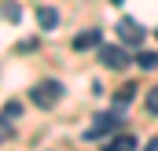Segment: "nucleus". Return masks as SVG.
Segmentation results:
<instances>
[{
	"mask_svg": "<svg viewBox=\"0 0 158 151\" xmlns=\"http://www.w3.org/2000/svg\"><path fill=\"white\" fill-rule=\"evenodd\" d=\"M30 100L37 103L40 111H52V107L63 100V85H59V81H40V85L30 88Z\"/></svg>",
	"mask_w": 158,
	"mask_h": 151,
	"instance_id": "f257e3e1",
	"label": "nucleus"
},
{
	"mask_svg": "<svg viewBox=\"0 0 158 151\" xmlns=\"http://www.w3.org/2000/svg\"><path fill=\"white\" fill-rule=\"evenodd\" d=\"M121 122H125V114H121V107H114V111H107V114H99L96 122H92V129L85 133V140H99V136H107V133H114Z\"/></svg>",
	"mask_w": 158,
	"mask_h": 151,
	"instance_id": "f03ea898",
	"label": "nucleus"
},
{
	"mask_svg": "<svg viewBox=\"0 0 158 151\" xmlns=\"http://www.w3.org/2000/svg\"><path fill=\"white\" fill-rule=\"evenodd\" d=\"M96 52H99V63H103V67H110V70H121V67H129V52H125V48L99 44Z\"/></svg>",
	"mask_w": 158,
	"mask_h": 151,
	"instance_id": "7ed1b4c3",
	"label": "nucleus"
},
{
	"mask_svg": "<svg viewBox=\"0 0 158 151\" xmlns=\"http://www.w3.org/2000/svg\"><path fill=\"white\" fill-rule=\"evenodd\" d=\"M118 37L129 44V48H140L143 44V26L136 19H118Z\"/></svg>",
	"mask_w": 158,
	"mask_h": 151,
	"instance_id": "20e7f679",
	"label": "nucleus"
},
{
	"mask_svg": "<svg viewBox=\"0 0 158 151\" xmlns=\"http://www.w3.org/2000/svg\"><path fill=\"white\" fill-rule=\"evenodd\" d=\"M140 144H136V136L132 133H118V136H110L107 144H103V151H136Z\"/></svg>",
	"mask_w": 158,
	"mask_h": 151,
	"instance_id": "39448f33",
	"label": "nucleus"
},
{
	"mask_svg": "<svg viewBox=\"0 0 158 151\" xmlns=\"http://www.w3.org/2000/svg\"><path fill=\"white\" fill-rule=\"evenodd\" d=\"M37 26L40 30H55V26H59V11H55L52 4H40L37 7Z\"/></svg>",
	"mask_w": 158,
	"mask_h": 151,
	"instance_id": "423d86ee",
	"label": "nucleus"
},
{
	"mask_svg": "<svg viewBox=\"0 0 158 151\" xmlns=\"http://www.w3.org/2000/svg\"><path fill=\"white\" fill-rule=\"evenodd\" d=\"M99 37H103L99 30H85V33H77V37H74V48H77V52H88V48H99Z\"/></svg>",
	"mask_w": 158,
	"mask_h": 151,
	"instance_id": "0eeeda50",
	"label": "nucleus"
},
{
	"mask_svg": "<svg viewBox=\"0 0 158 151\" xmlns=\"http://www.w3.org/2000/svg\"><path fill=\"white\" fill-rule=\"evenodd\" d=\"M136 67L140 70H158V52H136Z\"/></svg>",
	"mask_w": 158,
	"mask_h": 151,
	"instance_id": "6e6552de",
	"label": "nucleus"
},
{
	"mask_svg": "<svg viewBox=\"0 0 158 151\" xmlns=\"http://www.w3.org/2000/svg\"><path fill=\"white\" fill-rule=\"evenodd\" d=\"M132 96H136V85L129 81V85H121V88H118V96H114V103H118V107H125V103H132Z\"/></svg>",
	"mask_w": 158,
	"mask_h": 151,
	"instance_id": "1a4fd4ad",
	"label": "nucleus"
},
{
	"mask_svg": "<svg viewBox=\"0 0 158 151\" xmlns=\"http://www.w3.org/2000/svg\"><path fill=\"white\" fill-rule=\"evenodd\" d=\"M19 15H22V11H19V4H15V0H11V4H4V19H7V22H19Z\"/></svg>",
	"mask_w": 158,
	"mask_h": 151,
	"instance_id": "9d476101",
	"label": "nucleus"
},
{
	"mask_svg": "<svg viewBox=\"0 0 158 151\" xmlns=\"http://www.w3.org/2000/svg\"><path fill=\"white\" fill-rule=\"evenodd\" d=\"M147 114H158V85L147 92Z\"/></svg>",
	"mask_w": 158,
	"mask_h": 151,
	"instance_id": "9b49d317",
	"label": "nucleus"
},
{
	"mask_svg": "<svg viewBox=\"0 0 158 151\" xmlns=\"http://www.w3.org/2000/svg\"><path fill=\"white\" fill-rule=\"evenodd\" d=\"M19 114H22V103H7V107H4V118H7V122L19 118Z\"/></svg>",
	"mask_w": 158,
	"mask_h": 151,
	"instance_id": "f8f14e48",
	"label": "nucleus"
},
{
	"mask_svg": "<svg viewBox=\"0 0 158 151\" xmlns=\"http://www.w3.org/2000/svg\"><path fill=\"white\" fill-rule=\"evenodd\" d=\"M7 136H11V125H7V118H4V114H0V144H4V140H7Z\"/></svg>",
	"mask_w": 158,
	"mask_h": 151,
	"instance_id": "ddd939ff",
	"label": "nucleus"
},
{
	"mask_svg": "<svg viewBox=\"0 0 158 151\" xmlns=\"http://www.w3.org/2000/svg\"><path fill=\"white\" fill-rule=\"evenodd\" d=\"M143 151H158V136H155V140H151V144H147Z\"/></svg>",
	"mask_w": 158,
	"mask_h": 151,
	"instance_id": "4468645a",
	"label": "nucleus"
},
{
	"mask_svg": "<svg viewBox=\"0 0 158 151\" xmlns=\"http://www.w3.org/2000/svg\"><path fill=\"white\" fill-rule=\"evenodd\" d=\"M110 4H121V0H110Z\"/></svg>",
	"mask_w": 158,
	"mask_h": 151,
	"instance_id": "2eb2a0df",
	"label": "nucleus"
},
{
	"mask_svg": "<svg viewBox=\"0 0 158 151\" xmlns=\"http://www.w3.org/2000/svg\"><path fill=\"white\" fill-rule=\"evenodd\" d=\"M155 37H158V33H155Z\"/></svg>",
	"mask_w": 158,
	"mask_h": 151,
	"instance_id": "dca6fc26",
	"label": "nucleus"
}]
</instances>
